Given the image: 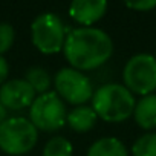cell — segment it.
<instances>
[{
	"instance_id": "7a4b0ae2",
	"label": "cell",
	"mask_w": 156,
	"mask_h": 156,
	"mask_svg": "<svg viewBox=\"0 0 156 156\" xmlns=\"http://www.w3.org/2000/svg\"><path fill=\"white\" fill-rule=\"evenodd\" d=\"M133 94L121 84L109 83L100 86L92 97V109L107 122H122L133 115L135 110Z\"/></svg>"
},
{
	"instance_id": "7c38bea8",
	"label": "cell",
	"mask_w": 156,
	"mask_h": 156,
	"mask_svg": "<svg viewBox=\"0 0 156 156\" xmlns=\"http://www.w3.org/2000/svg\"><path fill=\"white\" fill-rule=\"evenodd\" d=\"M87 156H129V151L119 139L101 138L89 147Z\"/></svg>"
},
{
	"instance_id": "2e32d148",
	"label": "cell",
	"mask_w": 156,
	"mask_h": 156,
	"mask_svg": "<svg viewBox=\"0 0 156 156\" xmlns=\"http://www.w3.org/2000/svg\"><path fill=\"white\" fill-rule=\"evenodd\" d=\"M16 38V31L11 23L2 22L0 23V55H3L6 51L11 49Z\"/></svg>"
},
{
	"instance_id": "30bf717a",
	"label": "cell",
	"mask_w": 156,
	"mask_h": 156,
	"mask_svg": "<svg viewBox=\"0 0 156 156\" xmlns=\"http://www.w3.org/2000/svg\"><path fill=\"white\" fill-rule=\"evenodd\" d=\"M133 118L141 129L151 130L156 129V95H145L136 104L133 110Z\"/></svg>"
},
{
	"instance_id": "d6986e66",
	"label": "cell",
	"mask_w": 156,
	"mask_h": 156,
	"mask_svg": "<svg viewBox=\"0 0 156 156\" xmlns=\"http://www.w3.org/2000/svg\"><path fill=\"white\" fill-rule=\"evenodd\" d=\"M5 119H8V110L2 103H0V124H2Z\"/></svg>"
},
{
	"instance_id": "3957f363",
	"label": "cell",
	"mask_w": 156,
	"mask_h": 156,
	"mask_svg": "<svg viewBox=\"0 0 156 156\" xmlns=\"http://www.w3.org/2000/svg\"><path fill=\"white\" fill-rule=\"evenodd\" d=\"M37 139V127L23 116H12L0 124V148L11 156H22L31 151Z\"/></svg>"
},
{
	"instance_id": "277c9868",
	"label": "cell",
	"mask_w": 156,
	"mask_h": 156,
	"mask_svg": "<svg viewBox=\"0 0 156 156\" xmlns=\"http://www.w3.org/2000/svg\"><path fill=\"white\" fill-rule=\"evenodd\" d=\"M124 86L141 97L151 95L156 90V57L148 54L133 55L122 70Z\"/></svg>"
},
{
	"instance_id": "8992f818",
	"label": "cell",
	"mask_w": 156,
	"mask_h": 156,
	"mask_svg": "<svg viewBox=\"0 0 156 156\" xmlns=\"http://www.w3.org/2000/svg\"><path fill=\"white\" fill-rule=\"evenodd\" d=\"M31 37L34 46L46 55L57 54L66 41V29L58 16L52 12L40 14L31 25Z\"/></svg>"
},
{
	"instance_id": "4fadbf2b",
	"label": "cell",
	"mask_w": 156,
	"mask_h": 156,
	"mask_svg": "<svg viewBox=\"0 0 156 156\" xmlns=\"http://www.w3.org/2000/svg\"><path fill=\"white\" fill-rule=\"evenodd\" d=\"M25 80L32 86V89L35 90V94H46L49 92V86H51V76L48 73L46 69L43 67H29L26 70V75H25Z\"/></svg>"
},
{
	"instance_id": "9c48e42d",
	"label": "cell",
	"mask_w": 156,
	"mask_h": 156,
	"mask_svg": "<svg viewBox=\"0 0 156 156\" xmlns=\"http://www.w3.org/2000/svg\"><path fill=\"white\" fill-rule=\"evenodd\" d=\"M107 11V2L104 0H75L69 6V16L84 28H90Z\"/></svg>"
},
{
	"instance_id": "5b68a950",
	"label": "cell",
	"mask_w": 156,
	"mask_h": 156,
	"mask_svg": "<svg viewBox=\"0 0 156 156\" xmlns=\"http://www.w3.org/2000/svg\"><path fill=\"white\" fill-rule=\"evenodd\" d=\"M67 110L57 92H46L38 95L29 107V121L37 130L55 132L66 124Z\"/></svg>"
},
{
	"instance_id": "8fae6325",
	"label": "cell",
	"mask_w": 156,
	"mask_h": 156,
	"mask_svg": "<svg viewBox=\"0 0 156 156\" xmlns=\"http://www.w3.org/2000/svg\"><path fill=\"white\" fill-rule=\"evenodd\" d=\"M98 115L95 113V110L89 106H78L73 110H70V113H67V119L66 122L69 124V127L75 132H89L95 122H97Z\"/></svg>"
},
{
	"instance_id": "ac0fdd59",
	"label": "cell",
	"mask_w": 156,
	"mask_h": 156,
	"mask_svg": "<svg viewBox=\"0 0 156 156\" xmlns=\"http://www.w3.org/2000/svg\"><path fill=\"white\" fill-rule=\"evenodd\" d=\"M9 73V66H8V61L3 55H0V86H2L6 80V76Z\"/></svg>"
},
{
	"instance_id": "ba28073f",
	"label": "cell",
	"mask_w": 156,
	"mask_h": 156,
	"mask_svg": "<svg viewBox=\"0 0 156 156\" xmlns=\"http://www.w3.org/2000/svg\"><path fill=\"white\" fill-rule=\"evenodd\" d=\"M35 90L26 80H9L0 86V103L6 110H22L31 107L35 100Z\"/></svg>"
},
{
	"instance_id": "52a82bcc",
	"label": "cell",
	"mask_w": 156,
	"mask_h": 156,
	"mask_svg": "<svg viewBox=\"0 0 156 156\" xmlns=\"http://www.w3.org/2000/svg\"><path fill=\"white\" fill-rule=\"evenodd\" d=\"M54 86L60 98H64L67 103L75 106H83L94 97V87L90 80L83 72L73 67L60 69L55 73Z\"/></svg>"
},
{
	"instance_id": "5bb4252c",
	"label": "cell",
	"mask_w": 156,
	"mask_h": 156,
	"mask_svg": "<svg viewBox=\"0 0 156 156\" xmlns=\"http://www.w3.org/2000/svg\"><path fill=\"white\" fill-rule=\"evenodd\" d=\"M43 156H72V144L63 136H54L46 142Z\"/></svg>"
},
{
	"instance_id": "e0dca14e",
	"label": "cell",
	"mask_w": 156,
	"mask_h": 156,
	"mask_svg": "<svg viewBox=\"0 0 156 156\" xmlns=\"http://www.w3.org/2000/svg\"><path fill=\"white\" fill-rule=\"evenodd\" d=\"M127 8L136 9V11H150L156 8V0H139V2H127Z\"/></svg>"
},
{
	"instance_id": "9a60e30c",
	"label": "cell",
	"mask_w": 156,
	"mask_h": 156,
	"mask_svg": "<svg viewBox=\"0 0 156 156\" xmlns=\"http://www.w3.org/2000/svg\"><path fill=\"white\" fill-rule=\"evenodd\" d=\"M133 156H156V133L142 135L132 145Z\"/></svg>"
},
{
	"instance_id": "6da1fadb",
	"label": "cell",
	"mask_w": 156,
	"mask_h": 156,
	"mask_svg": "<svg viewBox=\"0 0 156 156\" xmlns=\"http://www.w3.org/2000/svg\"><path fill=\"white\" fill-rule=\"evenodd\" d=\"M63 52L76 70H92L104 64L112 52L113 43L109 34L98 28H76L66 35Z\"/></svg>"
}]
</instances>
